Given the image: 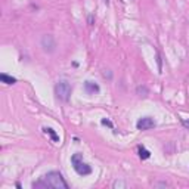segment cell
<instances>
[{
  "label": "cell",
  "mask_w": 189,
  "mask_h": 189,
  "mask_svg": "<svg viewBox=\"0 0 189 189\" xmlns=\"http://www.w3.org/2000/svg\"><path fill=\"white\" fill-rule=\"evenodd\" d=\"M100 123L104 124V126H108V127H111V129L114 127V126H112V123H111L109 120H107V118H102V121H100Z\"/></svg>",
  "instance_id": "8fae6325"
},
{
  "label": "cell",
  "mask_w": 189,
  "mask_h": 189,
  "mask_svg": "<svg viewBox=\"0 0 189 189\" xmlns=\"http://www.w3.org/2000/svg\"><path fill=\"white\" fill-rule=\"evenodd\" d=\"M71 92H73V87H71V84L66 81V80H61V81L56 83V86H55V95H56V98L59 100H62V102H66L70 96H71Z\"/></svg>",
  "instance_id": "3957f363"
},
{
  "label": "cell",
  "mask_w": 189,
  "mask_h": 189,
  "mask_svg": "<svg viewBox=\"0 0 189 189\" xmlns=\"http://www.w3.org/2000/svg\"><path fill=\"white\" fill-rule=\"evenodd\" d=\"M0 80H2L3 83H6V84H15V83H17V78H13V77H10V75L5 74V73L0 74Z\"/></svg>",
  "instance_id": "52a82bcc"
},
{
  "label": "cell",
  "mask_w": 189,
  "mask_h": 189,
  "mask_svg": "<svg viewBox=\"0 0 189 189\" xmlns=\"http://www.w3.org/2000/svg\"><path fill=\"white\" fill-rule=\"evenodd\" d=\"M43 180L49 185V188H53V189H68V185H66V182L64 180L62 174H61V173H58V172L47 173V174L43 177Z\"/></svg>",
  "instance_id": "6da1fadb"
},
{
  "label": "cell",
  "mask_w": 189,
  "mask_h": 189,
  "mask_svg": "<svg viewBox=\"0 0 189 189\" xmlns=\"http://www.w3.org/2000/svg\"><path fill=\"white\" fill-rule=\"evenodd\" d=\"M138 93H143V96H146V93H148V90H146V87H138Z\"/></svg>",
  "instance_id": "7c38bea8"
},
{
  "label": "cell",
  "mask_w": 189,
  "mask_h": 189,
  "mask_svg": "<svg viewBox=\"0 0 189 189\" xmlns=\"http://www.w3.org/2000/svg\"><path fill=\"white\" fill-rule=\"evenodd\" d=\"M138 151H139V157L142 158V160H148L149 157H151V152H149L145 146H139V148H138Z\"/></svg>",
  "instance_id": "9c48e42d"
},
{
  "label": "cell",
  "mask_w": 189,
  "mask_h": 189,
  "mask_svg": "<svg viewBox=\"0 0 189 189\" xmlns=\"http://www.w3.org/2000/svg\"><path fill=\"white\" fill-rule=\"evenodd\" d=\"M40 43H41V47H43V50H44V52H49V53H52V52H55V49H56L55 39H53V36H50V34L43 36Z\"/></svg>",
  "instance_id": "277c9868"
},
{
  "label": "cell",
  "mask_w": 189,
  "mask_h": 189,
  "mask_svg": "<svg viewBox=\"0 0 189 189\" xmlns=\"http://www.w3.org/2000/svg\"><path fill=\"white\" fill-rule=\"evenodd\" d=\"M33 188H43V189H47L49 188V185L46 183V182H34L33 183Z\"/></svg>",
  "instance_id": "30bf717a"
},
{
  "label": "cell",
  "mask_w": 189,
  "mask_h": 189,
  "mask_svg": "<svg viewBox=\"0 0 189 189\" xmlns=\"http://www.w3.org/2000/svg\"><path fill=\"white\" fill-rule=\"evenodd\" d=\"M136 127H138V130H149V129L155 127V121L151 117H143L136 123Z\"/></svg>",
  "instance_id": "5b68a950"
},
{
  "label": "cell",
  "mask_w": 189,
  "mask_h": 189,
  "mask_svg": "<svg viewBox=\"0 0 189 189\" xmlns=\"http://www.w3.org/2000/svg\"><path fill=\"white\" fill-rule=\"evenodd\" d=\"M43 132L46 133V134H50V138L53 139V142H59V136L55 133L53 129H50V127H43Z\"/></svg>",
  "instance_id": "ba28073f"
},
{
  "label": "cell",
  "mask_w": 189,
  "mask_h": 189,
  "mask_svg": "<svg viewBox=\"0 0 189 189\" xmlns=\"http://www.w3.org/2000/svg\"><path fill=\"white\" fill-rule=\"evenodd\" d=\"M182 124H183L186 129H189V120H183V121H182Z\"/></svg>",
  "instance_id": "4fadbf2b"
},
{
  "label": "cell",
  "mask_w": 189,
  "mask_h": 189,
  "mask_svg": "<svg viewBox=\"0 0 189 189\" xmlns=\"http://www.w3.org/2000/svg\"><path fill=\"white\" fill-rule=\"evenodd\" d=\"M84 89H86L87 93H90V95H93V93H99V90H100V87H99L98 84H96L95 81H90V80H87V81L84 83Z\"/></svg>",
  "instance_id": "8992f818"
},
{
  "label": "cell",
  "mask_w": 189,
  "mask_h": 189,
  "mask_svg": "<svg viewBox=\"0 0 189 189\" xmlns=\"http://www.w3.org/2000/svg\"><path fill=\"white\" fill-rule=\"evenodd\" d=\"M71 163H73V167H74V170L77 172V174H80V176H87V174L92 173L90 165L86 164L83 161V155L80 152H77V154H74V155L71 157Z\"/></svg>",
  "instance_id": "7a4b0ae2"
},
{
  "label": "cell",
  "mask_w": 189,
  "mask_h": 189,
  "mask_svg": "<svg viewBox=\"0 0 189 189\" xmlns=\"http://www.w3.org/2000/svg\"><path fill=\"white\" fill-rule=\"evenodd\" d=\"M114 186L117 188V186H126V185H124L123 182H115V183H114Z\"/></svg>",
  "instance_id": "5bb4252c"
}]
</instances>
